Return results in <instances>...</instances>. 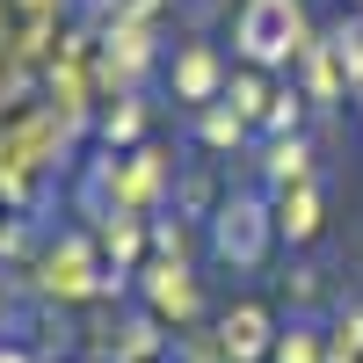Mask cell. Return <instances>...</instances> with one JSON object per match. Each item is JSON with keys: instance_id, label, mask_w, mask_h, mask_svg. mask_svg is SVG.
<instances>
[{"instance_id": "obj_1", "label": "cell", "mask_w": 363, "mask_h": 363, "mask_svg": "<svg viewBox=\"0 0 363 363\" xmlns=\"http://www.w3.org/2000/svg\"><path fill=\"white\" fill-rule=\"evenodd\" d=\"M291 37H298V8H291V0H255L247 22H240V44H247V58H262V66L284 58Z\"/></svg>"}, {"instance_id": "obj_2", "label": "cell", "mask_w": 363, "mask_h": 363, "mask_svg": "<svg viewBox=\"0 0 363 363\" xmlns=\"http://www.w3.org/2000/svg\"><path fill=\"white\" fill-rule=\"evenodd\" d=\"M218 255H233V262H255V255H262V211H255V203H225V218H218Z\"/></svg>"}, {"instance_id": "obj_3", "label": "cell", "mask_w": 363, "mask_h": 363, "mask_svg": "<svg viewBox=\"0 0 363 363\" xmlns=\"http://www.w3.org/2000/svg\"><path fill=\"white\" fill-rule=\"evenodd\" d=\"M262 342V313H240V320H225V349H240V356H247Z\"/></svg>"}, {"instance_id": "obj_4", "label": "cell", "mask_w": 363, "mask_h": 363, "mask_svg": "<svg viewBox=\"0 0 363 363\" xmlns=\"http://www.w3.org/2000/svg\"><path fill=\"white\" fill-rule=\"evenodd\" d=\"M284 225H291L298 240H306V233H313V196H298V203H291V218H284Z\"/></svg>"}, {"instance_id": "obj_5", "label": "cell", "mask_w": 363, "mask_h": 363, "mask_svg": "<svg viewBox=\"0 0 363 363\" xmlns=\"http://www.w3.org/2000/svg\"><path fill=\"white\" fill-rule=\"evenodd\" d=\"M277 363H313V342H306V335H291V342L277 349Z\"/></svg>"}]
</instances>
